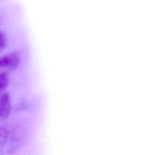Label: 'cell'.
<instances>
[{"label":"cell","instance_id":"cell-1","mask_svg":"<svg viewBox=\"0 0 155 155\" xmlns=\"http://www.w3.org/2000/svg\"><path fill=\"white\" fill-rule=\"evenodd\" d=\"M20 60V54L18 52L15 51L5 54L0 57V68H16L18 66Z\"/></svg>","mask_w":155,"mask_h":155},{"label":"cell","instance_id":"cell-2","mask_svg":"<svg viewBox=\"0 0 155 155\" xmlns=\"http://www.w3.org/2000/svg\"><path fill=\"white\" fill-rule=\"evenodd\" d=\"M11 111V99L9 93L0 94V119L7 117Z\"/></svg>","mask_w":155,"mask_h":155},{"label":"cell","instance_id":"cell-3","mask_svg":"<svg viewBox=\"0 0 155 155\" xmlns=\"http://www.w3.org/2000/svg\"><path fill=\"white\" fill-rule=\"evenodd\" d=\"M9 82L8 74L5 72L0 73V92L3 91Z\"/></svg>","mask_w":155,"mask_h":155},{"label":"cell","instance_id":"cell-4","mask_svg":"<svg viewBox=\"0 0 155 155\" xmlns=\"http://www.w3.org/2000/svg\"><path fill=\"white\" fill-rule=\"evenodd\" d=\"M8 138V131L2 127H0V150L4 148Z\"/></svg>","mask_w":155,"mask_h":155},{"label":"cell","instance_id":"cell-5","mask_svg":"<svg viewBox=\"0 0 155 155\" xmlns=\"http://www.w3.org/2000/svg\"><path fill=\"white\" fill-rule=\"evenodd\" d=\"M7 44V38L5 35L0 31V51L2 50Z\"/></svg>","mask_w":155,"mask_h":155}]
</instances>
